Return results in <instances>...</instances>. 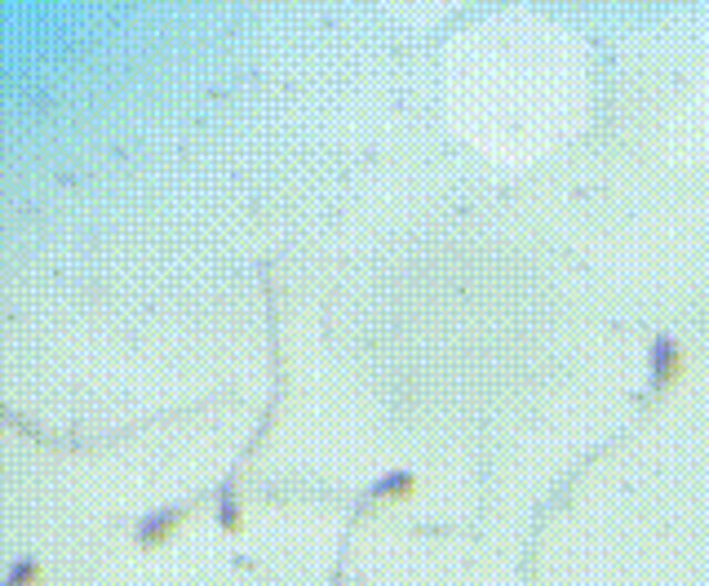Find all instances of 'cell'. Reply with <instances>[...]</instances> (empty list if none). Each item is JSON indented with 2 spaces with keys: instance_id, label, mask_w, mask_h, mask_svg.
Here are the masks:
<instances>
[{
  "instance_id": "1",
  "label": "cell",
  "mask_w": 709,
  "mask_h": 586,
  "mask_svg": "<svg viewBox=\"0 0 709 586\" xmlns=\"http://www.w3.org/2000/svg\"><path fill=\"white\" fill-rule=\"evenodd\" d=\"M682 374H687V347L674 334H656L647 343V391L665 396L682 383Z\"/></svg>"
},
{
  "instance_id": "2",
  "label": "cell",
  "mask_w": 709,
  "mask_h": 586,
  "mask_svg": "<svg viewBox=\"0 0 709 586\" xmlns=\"http://www.w3.org/2000/svg\"><path fill=\"white\" fill-rule=\"evenodd\" d=\"M417 471H409V467H391V471H382L373 484H369V493H364V502H378V506H404V502H413L417 498Z\"/></svg>"
},
{
  "instance_id": "3",
  "label": "cell",
  "mask_w": 709,
  "mask_h": 586,
  "mask_svg": "<svg viewBox=\"0 0 709 586\" xmlns=\"http://www.w3.org/2000/svg\"><path fill=\"white\" fill-rule=\"evenodd\" d=\"M182 524V506H160V511H151V515H142V524H138V546H160V542H169L173 537V529Z\"/></svg>"
},
{
  "instance_id": "4",
  "label": "cell",
  "mask_w": 709,
  "mask_h": 586,
  "mask_svg": "<svg viewBox=\"0 0 709 586\" xmlns=\"http://www.w3.org/2000/svg\"><path fill=\"white\" fill-rule=\"evenodd\" d=\"M36 577H41V564L28 555V559H14V568H10L6 586H36Z\"/></svg>"
},
{
  "instance_id": "5",
  "label": "cell",
  "mask_w": 709,
  "mask_h": 586,
  "mask_svg": "<svg viewBox=\"0 0 709 586\" xmlns=\"http://www.w3.org/2000/svg\"><path fill=\"white\" fill-rule=\"evenodd\" d=\"M218 524H222L226 533H235V529L244 524V520H240V502L231 498V489H226V493H222V502H218Z\"/></svg>"
}]
</instances>
